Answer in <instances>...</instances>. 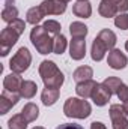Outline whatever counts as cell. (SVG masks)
<instances>
[{"label": "cell", "instance_id": "1", "mask_svg": "<svg viewBox=\"0 0 128 129\" xmlns=\"http://www.w3.org/2000/svg\"><path fill=\"white\" fill-rule=\"evenodd\" d=\"M39 75L45 87H53V89H60L63 84L65 77L57 68V64L51 60H44L39 64Z\"/></svg>", "mask_w": 128, "mask_h": 129}, {"label": "cell", "instance_id": "2", "mask_svg": "<svg viewBox=\"0 0 128 129\" xmlns=\"http://www.w3.org/2000/svg\"><path fill=\"white\" fill-rule=\"evenodd\" d=\"M63 113L66 117H71V119H86L91 116L92 107L84 99L69 98V99H66L63 105Z\"/></svg>", "mask_w": 128, "mask_h": 129}, {"label": "cell", "instance_id": "3", "mask_svg": "<svg viewBox=\"0 0 128 129\" xmlns=\"http://www.w3.org/2000/svg\"><path fill=\"white\" fill-rule=\"evenodd\" d=\"M30 41H32L33 47L36 48V51L39 54H50V53H53L54 39H51L48 36V32L42 26H35L32 29Z\"/></svg>", "mask_w": 128, "mask_h": 129}, {"label": "cell", "instance_id": "4", "mask_svg": "<svg viewBox=\"0 0 128 129\" xmlns=\"http://www.w3.org/2000/svg\"><path fill=\"white\" fill-rule=\"evenodd\" d=\"M30 63H32V54H30V51H29L26 47H21V48L15 53V56L11 59L9 68H11V71L15 72V74H23L24 71L29 69Z\"/></svg>", "mask_w": 128, "mask_h": 129}, {"label": "cell", "instance_id": "5", "mask_svg": "<svg viewBox=\"0 0 128 129\" xmlns=\"http://www.w3.org/2000/svg\"><path fill=\"white\" fill-rule=\"evenodd\" d=\"M18 38H20V35L15 32L12 27H9V26L2 30V33H0V54L3 57L8 56L11 48L17 44Z\"/></svg>", "mask_w": 128, "mask_h": 129}, {"label": "cell", "instance_id": "6", "mask_svg": "<svg viewBox=\"0 0 128 129\" xmlns=\"http://www.w3.org/2000/svg\"><path fill=\"white\" fill-rule=\"evenodd\" d=\"M109 113H110L113 129H128V119H127V113L124 110V105L113 104L110 107Z\"/></svg>", "mask_w": 128, "mask_h": 129}, {"label": "cell", "instance_id": "7", "mask_svg": "<svg viewBox=\"0 0 128 129\" xmlns=\"http://www.w3.org/2000/svg\"><path fill=\"white\" fill-rule=\"evenodd\" d=\"M20 92H9L5 90L0 95V114H6L14 105H17V102L20 101Z\"/></svg>", "mask_w": 128, "mask_h": 129}, {"label": "cell", "instance_id": "8", "mask_svg": "<svg viewBox=\"0 0 128 129\" xmlns=\"http://www.w3.org/2000/svg\"><path fill=\"white\" fill-rule=\"evenodd\" d=\"M39 6L45 15H60L66 11V3L62 0H44Z\"/></svg>", "mask_w": 128, "mask_h": 129}, {"label": "cell", "instance_id": "9", "mask_svg": "<svg viewBox=\"0 0 128 129\" xmlns=\"http://www.w3.org/2000/svg\"><path fill=\"white\" fill-rule=\"evenodd\" d=\"M107 63H109V66H110L112 69L119 71V69H124V68L128 64V59H127V56H125L121 50L113 48V50L109 53Z\"/></svg>", "mask_w": 128, "mask_h": 129}, {"label": "cell", "instance_id": "10", "mask_svg": "<svg viewBox=\"0 0 128 129\" xmlns=\"http://www.w3.org/2000/svg\"><path fill=\"white\" fill-rule=\"evenodd\" d=\"M110 98H112V92H110L102 83L96 86L95 90H94V93H92V101H94V104L98 105V107L107 105L109 101H110Z\"/></svg>", "mask_w": 128, "mask_h": 129}, {"label": "cell", "instance_id": "11", "mask_svg": "<svg viewBox=\"0 0 128 129\" xmlns=\"http://www.w3.org/2000/svg\"><path fill=\"white\" fill-rule=\"evenodd\" d=\"M86 54V41L72 38L69 44V56L72 60H81Z\"/></svg>", "mask_w": 128, "mask_h": 129}, {"label": "cell", "instance_id": "12", "mask_svg": "<svg viewBox=\"0 0 128 129\" xmlns=\"http://www.w3.org/2000/svg\"><path fill=\"white\" fill-rule=\"evenodd\" d=\"M98 86V83L94 80H88V81H81V83H77V87H75V93L81 99H88V98H92V93L95 90V87Z\"/></svg>", "mask_w": 128, "mask_h": 129}, {"label": "cell", "instance_id": "13", "mask_svg": "<svg viewBox=\"0 0 128 129\" xmlns=\"http://www.w3.org/2000/svg\"><path fill=\"white\" fill-rule=\"evenodd\" d=\"M21 84H23V80H21L20 74H15V72L6 75L3 80V87H5V90H9V92H20Z\"/></svg>", "mask_w": 128, "mask_h": 129}, {"label": "cell", "instance_id": "14", "mask_svg": "<svg viewBox=\"0 0 128 129\" xmlns=\"http://www.w3.org/2000/svg\"><path fill=\"white\" fill-rule=\"evenodd\" d=\"M72 12L75 17L80 18H89L92 15V6L88 0H77L72 6Z\"/></svg>", "mask_w": 128, "mask_h": 129}, {"label": "cell", "instance_id": "15", "mask_svg": "<svg viewBox=\"0 0 128 129\" xmlns=\"http://www.w3.org/2000/svg\"><path fill=\"white\" fill-rule=\"evenodd\" d=\"M59 89H53V87H45L42 90V95H41V101L45 107H50V105H54L56 101L59 99Z\"/></svg>", "mask_w": 128, "mask_h": 129}, {"label": "cell", "instance_id": "16", "mask_svg": "<svg viewBox=\"0 0 128 129\" xmlns=\"http://www.w3.org/2000/svg\"><path fill=\"white\" fill-rule=\"evenodd\" d=\"M105 53H107V48H105V45L102 44V41L98 39V38H95V41L92 42V50H91L92 60H95V62H101V60L104 59Z\"/></svg>", "mask_w": 128, "mask_h": 129}, {"label": "cell", "instance_id": "17", "mask_svg": "<svg viewBox=\"0 0 128 129\" xmlns=\"http://www.w3.org/2000/svg\"><path fill=\"white\" fill-rule=\"evenodd\" d=\"M96 38L102 41V44L105 45V48L109 51H112L115 48V45H116V35L112 32V30H109V29H102L101 32L98 33Z\"/></svg>", "mask_w": 128, "mask_h": 129}, {"label": "cell", "instance_id": "18", "mask_svg": "<svg viewBox=\"0 0 128 129\" xmlns=\"http://www.w3.org/2000/svg\"><path fill=\"white\" fill-rule=\"evenodd\" d=\"M94 77V71L91 66H80L74 71L72 74V78L77 81V83H81V81H88V80H92Z\"/></svg>", "mask_w": 128, "mask_h": 129}, {"label": "cell", "instance_id": "19", "mask_svg": "<svg viewBox=\"0 0 128 129\" xmlns=\"http://www.w3.org/2000/svg\"><path fill=\"white\" fill-rule=\"evenodd\" d=\"M45 17L44 11L41 9V6H35V8H30L26 14V21L30 23L33 26H38V23L42 21V18Z\"/></svg>", "mask_w": 128, "mask_h": 129}, {"label": "cell", "instance_id": "20", "mask_svg": "<svg viewBox=\"0 0 128 129\" xmlns=\"http://www.w3.org/2000/svg\"><path fill=\"white\" fill-rule=\"evenodd\" d=\"M98 12H99V15L104 17V18H113V17L119 15L118 9H116L110 2H107V0H101L99 8H98Z\"/></svg>", "mask_w": 128, "mask_h": 129}, {"label": "cell", "instance_id": "21", "mask_svg": "<svg viewBox=\"0 0 128 129\" xmlns=\"http://www.w3.org/2000/svg\"><path fill=\"white\" fill-rule=\"evenodd\" d=\"M36 90H38V86L35 81H30V80H26L23 81L21 84V89H20V95L24 99H32L35 95H36Z\"/></svg>", "mask_w": 128, "mask_h": 129}, {"label": "cell", "instance_id": "22", "mask_svg": "<svg viewBox=\"0 0 128 129\" xmlns=\"http://www.w3.org/2000/svg\"><path fill=\"white\" fill-rule=\"evenodd\" d=\"M69 33H71L72 38L84 39L86 35H88V27H86L83 23H80V21H74V23H71V26H69Z\"/></svg>", "mask_w": 128, "mask_h": 129}, {"label": "cell", "instance_id": "23", "mask_svg": "<svg viewBox=\"0 0 128 129\" xmlns=\"http://www.w3.org/2000/svg\"><path fill=\"white\" fill-rule=\"evenodd\" d=\"M21 114H23L24 119L30 123V122H35V120L38 119V116H39V108H38L35 104L29 102V104H26L24 108L21 110Z\"/></svg>", "mask_w": 128, "mask_h": 129}, {"label": "cell", "instance_id": "24", "mask_svg": "<svg viewBox=\"0 0 128 129\" xmlns=\"http://www.w3.org/2000/svg\"><path fill=\"white\" fill-rule=\"evenodd\" d=\"M27 120L24 119V116L20 113V114H14L9 122H8V128L9 129H27Z\"/></svg>", "mask_w": 128, "mask_h": 129}, {"label": "cell", "instance_id": "25", "mask_svg": "<svg viewBox=\"0 0 128 129\" xmlns=\"http://www.w3.org/2000/svg\"><path fill=\"white\" fill-rule=\"evenodd\" d=\"M18 18V9L15 6H5L2 11V20L6 23H12Z\"/></svg>", "mask_w": 128, "mask_h": 129}, {"label": "cell", "instance_id": "26", "mask_svg": "<svg viewBox=\"0 0 128 129\" xmlns=\"http://www.w3.org/2000/svg\"><path fill=\"white\" fill-rule=\"evenodd\" d=\"M102 84H104L110 92H112V95H113V93L116 95V93H118V90H119V87H121L124 83H122L119 78H116V77H109V78H105V80L102 81Z\"/></svg>", "mask_w": 128, "mask_h": 129}, {"label": "cell", "instance_id": "27", "mask_svg": "<svg viewBox=\"0 0 128 129\" xmlns=\"http://www.w3.org/2000/svg\"><path fill=\"white\" fill-rule=\"evenodd\" d=\"M66 45H68V42H66V38H65L63 35H56L53 53L54 54H63L65 50H66Z\"/></svg>", "mask_w": 128, "mask_h": 129}, {"label": "cell", "instance_id": "28", "mask_svg": "<svg viewBox=\"0 0 128 129\" xmlns=\"http://www.w3.org/2000/svg\"><path fill=\"white\" fill-rule=\"evenodd\" d=\"M42 27L47 30L48 33H53V35H60V24L54 20H48L42 24Z\"/></svg>", "mask_w": 128, "mask_h": 129}, {"label": "cell", "instance_id": "29", "mask_svg": "<svg viewBox=\"0 0 128 129\" xmlns=\"http://www.w3.org/2000/svg\"><path fill=\"white\" fill-rule=\"evenodd\" d=\"M115 26L122 29V30H128V14H119L115 17Z\"/></svg>", "mask_w": 128, "mask_h": 129}, {"label": "cell", "instance_id": "30", "mask_svg": "<svg viewBox=\"0 0 128 129\" xmlns=\"http://www.w3.org/2000/svg\"><path fill=\"white\" fill-rule=\"evenodd\" d=\"M107 2H110L118 9L119 14H124L128 11V0H107Z\"/></svg>", "mask_w": 128, "mask_h": 129}, {"label": "cell", "instance_id": "31", "mask_svg": "<svg viewBox=\"0 0 128 129\" xmlns=\"http://www.w3.org/2000/svg\"><path fill=\"white\" fill-rule=\"evenodd\" d=\"M9 27H12L15 32L21 36V35H23V32H24V29H26V23H24L23 20L17 18V20H14L12 23H9Z\"/></svg>", "mask_w": 128, "mask_h": 129}, {"label": "cell", "instance_id": "32", "mask_svg": "<svg viewBox=\"0 0 128 129\" xmlns=\"http://www.w3.org/2000/svg\"><path fill=\"white\" fill-rule=\"evenodd\" d=\"M116 96L119 98V101L127 102V101H128V86H127V84H122V86L119 87V90H118Z\"/></svg>", "mask_w": 128, "mask_h": 129}, {"label": "cell", "instance_id": "33", "mask_svg": "<svg viewBox=\"0 0 128 129\" xmlns=\"http://www.w3.org/2000/svg\"><path fill=\"white\" fill-rule=\"evenodd\" d=\"M56 129H84V128L80 126V125H77V123H63V125L57 126Z\"/></svg>", "mask_w": 128, "mask_h": 129}, {"label": "cell", "instance_id": "34", "mask_svg": "<svg viewBox=\"0 0 128 129\" xmlns=\"http://www.w3.org/2000/svg\"><path fill=\"white\" fill-rule=\"evenodd\" d=\"M91 129H107V128H105V125L101 123V122H92Z\"/></svg>", "mask_w": 128, "mask_h": 129}, {"label": "cell", "instance_id": "35", "mask_svg": "<svg viewBox=\"0 0 128 129\" xmlns=\"http://www.w3.org/2000/svg\"><path fill=\"white\" fill-rule=\"evenodd\" d=\"M5 6H14V0H5Z\"/></svg>", "mask_w": 128, "mask_h": 129}, {"label": "cell", "instance_id": "36", "mask_svg": "<svg viewBox=\"0 0 128 129\" xmlns=\"http://www.w3.org/2000/svg\"><path fill=\"white\" fill-rule=\"evenodd\" d=\"M124 110H125V113H127V116H128V101L124 102Z\"/></svg>", "mask_w": 128, "mask_h": 129}, {"label": "cell", "instance_id": "37", "mask_svg": "<svg viewBox=\"0 0 128 129\" xmlns=\"http://www.w3.org/2000/svg\"><path fill=\"white\" fill-rule=\"evenodd\" d=\"M125 50H127V51H128V41H127V42H125Z\"/></svg>", "mask_w": 128, "mask_h": 129}, {"label": "cell", "instance_id": "38", "mask_svg": "<svg viewBox=\"0 0 128 129\" xmlns=\"http://www.w3.org/2000/svg\"><path fill=\"white\" fill-rule=\"evenodd\" d=\"M33 129H45V128H42V126H36V128H33Z\"/></svg>", "mask_w": 128, "mask_h": 129}, {"label": "cell", "instance_id": "39", "mask_svg": "<svg viewBox=\"0 0 128 129\" xmlns=\"http://www.w3.org/2000/svg\"><path fill=\"white\" fill-rule=\"evenodd\" d=\"M62 2H65V3H66V2H69V0H62Z\"/></svg>", "mask_w": 128, "mask_h": 129}]
</instances>
